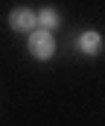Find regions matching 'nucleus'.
Masks as SVG:
<instances>
[{"label":"nucleus","instance_id":"1","mask_svg":"<svg viewBox=\"0 0 105 126\" xmlns=\"http://www.w3.org/2000/svg\"><path fill=\"white\" fill-rule=\"evenodd\" d=\"M26 47H29V56H35L38 62H47L56 56V35L50 30H32L29 38H26Z\"/></svg>","mask_w":105,"mask_h":126},{"label":"nucleus","instance_id":"2","mask_svg":"<svg viewBox=\"0 0 105 126\" xmlns=\"http://www.w3.org/2000/svg\"><path fill=\"white\" fill-rule=\"evenodd\" d=\"M9 27L15 32H29L38 30V12H32V9H26V6H15L12 12H9Z\"/></svg>","mask_w":105,"mask_h":126},{"label":"nucleus","instance_id":"3","mask_svg":"<svg viewBox=\"0 0 105 126\" xmlns=\"http://www.w3.org/2000/svg\"><path fill=\"white\" fill-rule=\"evenodd\" d=\"M102 32L96 30H85L79 32V38H76V47H79V53H85V56H99V50H102Z\"/></svg>","mask_w":105,"mask_h":126},{"label":"nucleus","instance_id":"4","mask_svg":"<svg viewBox=\"0 0 105 126\" xmlns=\"http://www.w3.org/2000/svg\"><path fill=\"white\" fill-rule=\"evenodd\" d=\"M58 24H61V15H58V9H53V6H44V9H38V27H41V30L56 32V30H58Z\"/></svg>","mask_w":105,"mask_h":126}]
</instances>
